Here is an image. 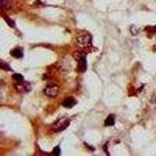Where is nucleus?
Listing matches in <instances>:
<instances>
[{
    "label": "nucleus",
    "mask_w": 156,
    "mask_h": 156,
    "mask_svg": "<svg viewBox=\"0 0 156 156\" xmlns=\"http://www.w3.org/2000/svg\"><path fill=\"white\" fill-rule=\"evenodd\" d=\"M92 38L88 33H82L76 37V44L80 48H88L91 45Z\"/></svg>",
    "instance_id": "1"
},
{
    "label": "nucleus",
    "mask_w": 156,
    "mask_h": 156,
    "mask_svg": "<svg viewBox=\"0 0 156 156\" xmlns=\"http://www.w3.org/2000/svg\"><path fill=\"white\" fill-rule=\"evenodd\" d=\"M69 123H70L69 119H66V118H62L54 123L52 126V129L56 132L62 131L69 126Z\"/></svg>",
    "instance_id": "2"
},
{
    "label": "nucleus",
    "mask_w": 156,
    "mask_h": 156,
    "mask_svg": "<svg viewBox=\"0 0 156 156\" xmlns=\"http://www.w3.org/2000/svg\"><path fill=\"white\" fill-rule=\"evenodd\" d=\"M74 57L79 63V67L81 72H85L87 69V59L86 55L83 52H76Z\"/></svg>",
    "instance_id": "3"
},
{
    "label": "nucleus",
    "mask_w": 156,
    "mask_h": 156,
    "mask_svg": "<svg viewBox=\"0 0 156 156\" xmlns=\"http://www.w3.org/2000/svg\"><path fill=\"white\" fill-rule=\"evenodd\" d=\"M44 92L48 97L55 98L58 95V92H59V88H58V85H56L55 83H51L45 87Z\"/></svg>",
    "instance_id": "4"
},
{
    "label": "nucleus",
    "mask_w": 156,
    "mask_h": 156,
    "mask_svg": "<svg viewBox=\"0 0 156 156\" xmlns=\"http://www.w3.org/2000/svg\"><path fill=\"white\" fill-rule=\"evenodd\" d=\"M15 87L19 92H28L30 90V83L23 81V80L21 82H17Z\"/></svg>",
    "instance_id": "5"
},
{
    "label": "nucleus",
    "mask_w": 156,
    "mask_h": 156,
    "mask_svg": "<svg viewBox=\"0 0 156 156\" xmlns=\"http://www.w3.org/2000/svg\"><path fill=\"white\" fill-rule=\"evenodd\" d=\"M76 104V100L73 98H66L65 101H62V106L65 107V108H70L74 106Z\"/></svg>",
    "instance_id": "6"
},
{
    "label": "nucleus",
    "mask_w": 156,
    "mask_h": 156,
    "mask_svg": "<svg viewBox=\"0 0 156 156\" xmlns=\"http://www.w3.org/2000/svg\"><path fill=\"white\" fill-rule=\"evenodd\" d=\"M10 54L12 57L16 58H20L23 57V51L20 48H14L10 51Z\"/></svg>",
    "instance_id": "7"
},
{
    "label": "nucleus",
    "mask_w": 156,
    "mask_h": 156,
    "mask_svg": "<svg viewBox=\"0 0 156 156\" xmlns=\"http://www.w3.org/2000/svg\"><path fill=\"white\" fill-rule=\"evenodd\" d=\"M0 6L2 10H7L11 7V1L10 0H1Z\"/></svg>",
    "instance_id": "8"
},
{
    "label": "nucleus",
    "mask_w": 156,
    "mask_h": 156,
    "mask_svg": "<svg viewBox=\"0 0 156 156\" xmlns=\"http://www.w3.org/2000/svg\"><path fill=\"white\" fill-rule=\"evenodd\" d=\"M115 124V117L113 115H109L105 120V125L107 126H112Z\"/></svg>",
    "instance_id": "9"
},
{
    "label": "nucleus",
    "mask_w": 156,
    "mask_h": 156,
    "mask_svg": "<svg viewBox=\"0 0 156 156\" xmlns=\"http://www.w3.org/2000/svg\"><path fill=\"white\" fill-rule=\"evenodd\" d=\"M12 77L16 80V82H21L23 80V76L20 73H13Z\"/></svg>",
    "instance_id": "10"
},
{
    "label": "nucleus",
    "mask_w": 156,
    "mask_h": 156,
    "mask_svg": "<svg viewBox=\"0 0 156 156\" xmlns=\"http://www.w3.org/2000/svg\"><path fill=\"white\" fill-rule=\"evenodd\" d=\"M52 154L53 155H59L61 153V150H60V147H58V146H56V147H54L53 151H52Z\"/></svg>",
    "instance_id": "11"
},
{
    "label": "nucleus",
    "mask_w": 156,
    "mask_h": 156,
    "mask_svg": "<svg viewBox=\"0 0 156 156\" xmlns=\"http://www.w3.org/2000/svg\"><path fill=\"white\" fill-rule=\"evenodd\" d=\"M4 19H5V20L6 21V23H7L10 26V27H14L15 23H14V21H13L12 20L9 19V17H4Z\"/></svg>",
    "instance_id": "12"
},
{
    "label": "nucleus",
    "mask_w": 156,
    "mask_h": 156,
    "mask_svg": "<svg viewBox=\"0 0 156 156\" xmlns=\"http://www.w3.org/2000/svg\"><path fill=\"white\" fill-rule=\"evenodd\" d=\"M1 68L3 69H5V70H10L11 69L9 65H8L7 63H5V62H3L2 61L1 62Z\"/></svg>",
    "instance_id": "13"
}]
</instances>
